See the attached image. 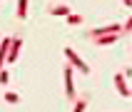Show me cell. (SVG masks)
I'll list each match as a JSON object with an SVG mask.
<instances>
[{
    "mask_svg": "<svg viewBox=\"0 0 132 112\" xmlns=\"http://www.w3.org/2000/svg\"><path fill=\"white\" fill-rule=\"evenodd\" d=\"M20 47H22V40H20V37H15V40H13V47H10V55H7V62H15V60H18Z\"/></svg>",
    "mask_w": 132,
    "mask_h": 112,
    "instance_id": "obj_4",
    "label": "cell"
},
{
    "mask_svg": "<svg viewBox=\"0 0 132 112\" xmlns=\"http://www.w3.org/2000/svg\"><path fill=\"white\" fill-rule=\"evenodd\" d=\"M7 80H10V75H7V70H3V72H0V82L7 85Z\"/></svg>",
    "mask_w": 132,
    "mask_h": 112,
    "instance_id": "obj_12",
    "label": "cell"
},
{
    "mask_svg": "<svg viewBox=\"0 0 132 112\" xmlns=\"http://www.w3.org/2000/svg\"><path fill=\"white\" fill-rule=\"evenodd\" d=\"M120 32H125V28H122L120 22H112V25H105V28H92L87 32V37L100 40V37H105V35H120Z\"/></svg>",
    "mask_w": 132,
    "mask_h": 112,
    "instance_id": "obj_1",
    "label": "cell"
},
{
    "mask_svg": "<svg viewBox=\"0 0 132 112\" xmlns=\"http://www.w3.org/2000/svg\"><path fill=\"white\" fill-rule=\"evenodd\" d=\"M13 40H15V37H5V40H3V50H0V57L5 60V62H7V55H10V47H13Z\"/></svg>",
    "mask_w": 132,
    "mask_h": 112,
    "instance_id": "obj_6",
    "label": "cell"
},
{
    "mask_svg": "<svg viewBox=\"0 0 132 112\" xmlns=\"http://www.w3.org/2000/svg\"><path fill=\"white\" fill-rule=\"evenodd\" d=\"M117 37H120V35H105V37H100L97 42H100V45H112L115 40H117Z\"/></svg>",
    "mask_w": 132,
    "mask_h": 112,
    "instance_id": "obj_10",
    "label": "cell"
},
{
    "mask_svg": "<svg viewBox=\"0 0 132 112\" xmlns=\"http://www.w3.org/2000/svg\"><path fill=\"white\" fill-rule=\"evenodd\" d=\"M67 22H70V25H80V22H82V15H70V18H67Z\"/></svg>",
    "mask_w": 132,
    "mask_h": 112,
    "instance_id": "obj_11",
    "label": "cell"
},
{
    "mask_svg": "<svg viewBox=\"0 0 132 112\" xmlns=\"http://www.w3.org/2000/svg\"><path fill=\"white\" fill-rule=\"evenodd\" d=\"M122 3H125V5H127V7H132V0H122Z\"/></svg>",
    "mask_w": 132,
    "mask_h": 112,
    "instance_id": "obj_15",
    "label": "cell"
},
{
    "mask_svg": "<svg viewBox=\"0 0 132 112\" xmlns=\"http://www.w3.org/2000/svg\"><path fill=\"white\" fill-rule=\"evenodd\" d=\"M87 100H90L87 95H82L80 100H77V102H75V110H72V112H85V105H87Z\"/></svg>",
    "mask_w": 132,
    "mask_h": 112,
    "instance_id": "obj_9",
    "label": "cell"
},
{
    "mask_svg": "<svg viewBox=\"0 0 132 112\" xmlns=\"http://www.w3.org/2000/svg\"><path fill=\"white\" fill-rule=\"evenodd\" d=\"M122 28H125V32H127V30H132V15H130V20H127L125 25H122Z\"/></svg>",
    "mask_w": 132,
    "mask_h": 112,
    "instance_id": "obj_14",
    "label": "cell"
},
{
    "mask_svg": "<svg viewBox=\"0 0 132 112\" xmlns=\"http://www.w3.org/2000/svg\"><path fill=\"white\" fill-rule=\"evenodd\" d=\"M50 13H52V15H65V18H70V15H72L67 5H52V10H50Z\"/></svg>",
    "mask_w": 132,
    "mask_h": 112,
    "instance_id": "obj_7",
    "label": "cell"
},
{
    "mask_svg": "<svg viewBox=\"0 0 132 112\" xmlns=\"http://www.w3.org/2000/svg\"><path fill=\"white\" fill-rule=\"evenodd\" d=\"M115 85H117V92H120V95H132V90L125 87V77H122V75H115Z\"/></svg>",
    "mask_w": 132,
    "mask_h": 112,
    "instance_id": "obj_5",
    "label": "cell"
},
{
    "mask_svg": "<svg viewBox=\"0 0 132 112\" xmlns=\"http://www.w3.org/2000/svg\"><path fill=\"white\" fill-rule=\"evenodd\" d=\"M5 100H7V102H18V95H15V92H7Z\"/></svg>",
    "mask_w": 132,
    "mask_h": 112,
    "instance_id": "obj_13",
    "label": "cell"
},
{
    "mask_svg": "<svg viewBox=\"0 0 132 112\" xmlns=\"http://www.w3.org/2000/svg\"><path fill=\"white\" fill-rule=\"evenodd\" d=\"M65 95L70 100H75V85H72V67H65Z\"/></svg>",
    "mask_w": 132,
    "mask_h": 112,
    "instance_id": "obj_3",
    "label": "cell"
},
{
    "mask_svg": "<svg viewBox=\"0 0 132 112\" xmlns=\"http://www.w3.org/2000/svg\"><path fill=\"white\" fill-rule=\"evenodd\" d=\"M65 57L70 60V65H72V67H77L82 75H87V72H90V67L85 65V60H80V55H75V50H72V47H65Z\"/></svg>",
    "mask_w": 132,
    "mask_h": 112,
    "instance_id": "obj_2",
    "label": "cell"
},
{
    "mask_svg": "<svg viewBox=\"0 0 132 112\" xmlns=\"http://www.w3.org/2000/svg\"><path fill=\"white\" fill-rule=\"evenodd\" d=\"M18 18L20 20L28 18V0H18Z\"/></svg>",
    "mask_w": 132,
    "mask_h": 112,
    "instance_id": "obj_8",
    "label": "cell"
}]
</instances>
